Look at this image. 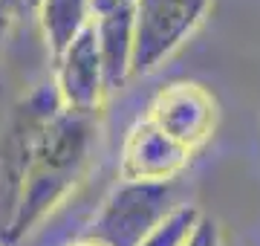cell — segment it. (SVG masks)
<instances>
[{
	"mask_svg": "<svg viewBox=\"0 0 260 246\" xmlns=\"http://www.w3.org/2000/svg\"><path fill=\"white\" fill-rule=\"evenodd\" d=\"M95 142L99 113L67 110L55 81L38 84L15 107L3 142L6 243L26 237L78 189L93 162Z\"/></svg>",
	"mask_w": 260,
	"mask_h": 246,
	"instance_id": "6da1fadb",
	"label": "cell"
},
{
	"mask_svg": "<svg viewBox=\"0 0 260 246\" xmlns=\"http://www.w3.org/2000/svg\"><path fill=\"white\" fill-rule=\"evenodd\" d=\"M179 206L174 182L119 180L102 200L87 235L104 246H142Z\"/></svg>",
	"mask_w": 260,
	"mask_h": 246,
	"instance_id": "7a4b0ae2",
	"label": "cell"
},
{
	"mask_svg": "<svg viewBox=\"0 0 260 246\" xmlns=\"http://www.w3.org/2000/svg\"><path fill=\"white\" fill-rule=\"evenodd\" d=\"M211 0H136L133 3V76L165 64L203 23Z\"/></svg>",
	"mask_w": 260,
	"mask_h": 246,
	"instance_id": "3957f363",
	"label": "cell"
},
{
	"mask_svg": "<svg viewBox=\"0 0 260 246\" xmlns=\"http://www.w3.org/2000/svg\"><path fill=\"white\" fill-rule=\"evenodd\" d=\"M217 102L214 96L197 81H174L162 87L148 107V119L156 122L168 136H174L188 151L211 139L217 128Z\"/></svg>",
	"mask_w": 260,
	"mask_h": 246,
	"instance_id": "277c9868",
	"label": "cell"
},
{
	"mask_svg": "<svg viewBox=\"0 0 260 246\" xmlns=\"http://www.w3.org/2000/svg\"><path fill=\"white\" fill-rule=\"evenodd\" d=\"M191 153L174 136H168L156 122L142 116L130 125L121 142L119 177L130 182H174L188 168Z\"/></svg>",
	"mask_w": 260,
	"mask_h": 246,
	"instance_id": "5b68a950",
	"label": "cell"
},
{
	"mask_svg": "<svg viewBox=\"0 0 260 246\" xmlns=\"http://www.w3.org/2000/svg\"><path fill=\"white\" fill-rule=\"evenodd\" d=\"M52 81H55L67 110H75V113L102 110L104 93H107V76H104V61L99 52L93 23L55 58Z\"/></svg>",
	"mask_w": 260,
	"mask_h": 246,
	"instance_id": "8992f818",
	"label": "cell"
},
{
	"mask_svg": "<svg viewBox=\"0 0 260 246\" xmlns=\"http://www.w3.org/2000/svg\"><path fill=\"white\" fill-rule=\"evenodd\" d=\"M99 52L104 61L107 90H116L133 76V9H121L116 15L93 20Z\"/></svg>",
	"mask_w": 260,
	"mask_h": 246,
	"instance_id": "52a82bcc",
	"label": "cell"
},
{
	"mask_svg": "<svg viewBox=\"0 0 260 246\" xmlns=\"http://www.w3.org/2000/svg\"><path fill=\"white\" fill-rule=\"evenodd\" d=\"M35 15L52 61L93 23L90 0H41Z\"/></svg>",
	"mask_w": 260,
	"mask_h": 246,
	"instance_id": "ba28073f",
	"label": "cell"
},
{
	"mask_svg": "<svg viewBox=\"0 0 260 246\" xmlns=\"http://www.w3.org/2000/svg\"><path fill=\"white\" fill-rule=\"evenodd\" d=\"M200 218H203V211H200V208L191 206V203H182V206H179L177 211H174L162 226H159L156 235L148 237L142 246H182Z\"/></svg>",
	"mask_w": 260,
	"mask_h": 246,
	"instance_id": "9c48e42d",
	"label": "cell"
},
{
	"mask_svg": "<svg viewBox=\"0 0 260 246\" xmlns=\"http://www.w3.org/2000/svg\"><path fill=\"white\" fill-rule=\"evenodd\" d=\"M182 246H223V232H220V223L208 214L197 220V226L191 229V235L185 237Z\"/></svg>",
	"mask_w": 260,
	"mask_h": 246,
	"instance_id": "30bf717a",
	"label": "cell"
},
{
	"mask_svg": "<svg viewBox=\"0 0 260 246\" xmlns=\"http://www.w3.org/2000/svg\"><path fill=\"white\" fill-rule=\"evenodd\" d=\"M26 9L23 0H0V47L6 44V38L12 35V29L18 23V15Z\"/></svg>",
	"mask_w": 260,
	"mask_h": 246,
	"instance_id": "8fae6325",
	"label": "cell"
},
{
	"mask_svg": "<svg viewBox=\"0 0 260 246\" xmlns=\"http://www.w3.org/2000/svg\"><path fill=\"white\" fill-rule=\"evenodd\" d=\"M136 0H90V9H93V20L107 18V15H116L121 9H133Z\"/></svg>",
	"mask_w": 260,
	"mask_h": 246,
	"instance_id": "7c38bea8",
	"label": "cell"
},
{
	"mask_svg": "<svg viewBox=\"0 0 260 246\" xmlns=\"http://www.w3.org/2000/svg\"><path fill=\"white\" fill-rule=\"evenodd\" d=\"M70 246H104V243H99V240L90 237V235H84V237H78V240H73Z\"/></svg>",
	"mask_w": 260,
	"mask_h": 246,
	"instance_id": "4fadbf2b",
	"label": "cell"
},
{
	"mask_svg": "<svg viewBox=\"0 0 260 246\" xmlns=\"http://www.w3.org/2000/svg\"><path fill=\"white\" fill-rule=\"evenodd\" d=\"M23 6H26V12H35L41 6V0H23Z\"/></svg>",
	"mask_w": 260,
	"mask_h": 246,
	"instance_id": "5bb4252c",
	"label": "cell"
}]
</instances>
